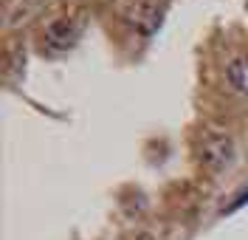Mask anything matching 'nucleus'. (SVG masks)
Segmentation results:
<instances>
[{"instance_id": "f257e3e1", "label": "nucleus", "mask_w": 248, "mask_h": 240, "mask_svg": "<svg viewBox=\"0 0 248 240\" xmlns=\"http://www.w3.org/2000/svg\"><path fill=\"white\" fill-rule=\"evenodd\" d=\"M198 161H201L206 170H226L229 164L237 156V147H234V139L226 133V130H215L206 128L198 136Z\"/></svg>"}, {"instance_id": "f03ea898", "label": "nucleus", "mask_w": 248, "mask_h": 240, "mask_svg": "<svg viewBox=\"0 0 248 240\" xmlns=\"http://www.w3.org/2000/svg\"><path fill=\"white\" fill-rule=\"evenodd\" d=\"M164 20V0H133L127 9V23H133L144 34H153Z\"/></svg>"}, {"instance_id": "7ed1b4c3", "label": "nucleus", "mask_w": 248, "mask_h": 240, "mask_svg": "<svg viewBox=\"0 0 248 240\" xmlns=\"http://www.w3.org/2000/svg\"><path fill=\"white\" fill-rule=\"evenodd\" d=\"M79 26L77 20H71V17H57L51 26L46 29V40H48V46H54V48H71L74 43H77V37H79Z\"/></svg>"}, {"instance_id": "20e7f679", "label": "nucleus", "mask_w": 248, "mask_h": 240, "mask_svg": "<svg viewBox=\"0 0 248 240\" xmlns=\"http://www.w3.org/2000/svg\"><path fill=\"white\" fill-rule=\"evenodd\" d=\"M226 80L237 94H248V57H237L226 65Z\"/></svg>"}, {"instance_id": "39448f33", "label": "nucleus", "mask_w": 248, "mask_h": 240, "mask_svg": "<svg viewBox=\"0 0 248 240\" xmlns=\"http://www.w3.org/2000/svg\"><path fill=\"white\" fill-rule=\"evenodd\" d=\"M246 201H248V187H246L243 192H240V195H237V201H234L232 207H226V212H232L234 207H240V204H246Z\"/></svg>"}]
</instances>
